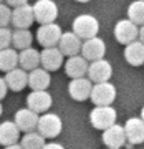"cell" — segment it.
I'll use <instances>...</instances> for the list:
<instances>
[{"mask_svg":"<svg viewBox=\"0 0 144 149\" xmlns=\"http://www.w3.org/2000/svg\"><path fill=\"white\" fill-rule=\"evenodd\" d=\"M128 20H131L138 27H143L144 25V2L143 0H134L133 3H129Z\"/></svg>","mask_w":144,"mask_h":149,"instance_id":"obj_27","label":"cell"},{"mask_svg":"<svg viewBox=\"0 0 144 149\" xmlns=\"http://www.w3.org/2000/svg\"><path fill=\"white\" fill-rule=\"evenodd\" d=\"M18 68L25 70L27 73L40 68V52L32 47L27 50H22L18 53Z\"/></svg>","mask_w":144,"mask_h":149,"instance_id":"obj_20","label":"cell"},{"mask_svg":"<svg viewBox=\"0 0 144 149\" xmlns=\"http://www.w3.org/2000/svg\"><path fill=\"white\" fill-rule=\"evenodd\" d=\"M63 129V123H61V118L55 113H45L40 116L38 119V126L37 131L42 134L45 139H53L56 136H60Z\"/></svg>","mask_w":144,"mask_h":149,"instance_id":"obj_3","label":"cell"},{"mask_svg":"<svg viewBox=\"0 0 144 149\" xmlns=\"http://www.w3.org/2000/svg\"><path fill=\"white\" fill-rule=\"evenodd\" d=\"M138 40L141 43H144V25H143V27H139V37H138Z\"/></svg>","mask_w":144,"mask_h":149,"instance_id":"obj_33","label":"cell"},{"mask_svg":"<svg viewBox=\"0 0 144 149\" xmlns=\"http://www.w3.org/2000/svg\"><path fill=\"white\" fill-rule=\"evenodd\" d=\"M20 141V129L17 128L13 121H3L0 123V144L7 148L12 144H18Z\"/></svg>","mask_w":144,"mask_h":149,"instance_id":"obj_21","label":"cell"},{"mask_svg":"<svg viewBox=\"0 0 144 149\" xmlns=\"http://www.w3.org/2000/svg\"><path fill=\"white\" fill-rule=\"evenodd\" d=\"M61 28L56 23H48V25H40L37 30V40L43 48H55L58 47L61 40Z\"/></svg>","mask_w":144,"mask_h":149,"instance_id":"obj_5","label":"cell"},{"mask_svg":"<svg viewBox=\"0 0 144 149\" xmlns=\"http://www.w3.org/2000/svg\"><path fill=\"white\" fill-rule=\"evenodd\" d=\"M43 149H65L60 143H47L43 146Z\"/></svg>","mask_w":144,"mask_h":149,"instance_id":"obj_32","label":"cell"},{"mask_svg":"<svg viewBox=\"0 0 144 149\" xmlns=\"http://www.w3.org/2000/svg\"><path fill=\"white\" fill-rule=\"evenodd\" d=\"M2 113H3V108H2V103H0V116H2Z\"/></svg>","mask_w":144,"mask_h":149,"instance_id":"obj_37","label":"cell"},{"mask_svg":"<svg viewBox=\"0 0 144 149\" xmlns=\"http://www.w3.org/2000/svg\"><path fill=\"white\" fill-rule=\"evenodd\" d=\"M90 98L95 103V106H111V103L116 100V88L109 81L93 85Z\"/></svg>","mask_w":144,"mask_h":149,"instance_id":"obj_7","label":"cell"},{"mask_svg":"<svg viewBox=\"0 0 144 149\" xmlns=\"http://www.w3.org/2000/svg\"><path fill=\"white\" fill-rule=\"evenodd\" d=\"M3 80H5L8 90L18 93V91L25 90V86H28V73L22 68H15L8 73H5Z\"/></svg>","mask_w":144,"mask_h":149,"instance_id":"obj_19","label":"cell"},{"mask_svg":"<svg viewBox=\"0 0 144 149\" xmlns=\"http://www.w3.org/2000/svg\"><path fill=\"white\" fill-rule=\"evenodd\" d=\"M33 15L35 22H38L40 25L55 23L58 17V5L53 0H37L33 3Z\"/></svg>","mask_w":144,"mask_h":149,"instance_id":"obj_4","label":"cell"},{"mask_svg":"<svg viewBox=\"0 0 144 149\" xmlns=\"http://www.w3.org/2000/svg\"><path fill=\"white\" fill-rule=\"evenodd\" d=\"M118 113L113 106H95L90 113V123L95 129L106 131L111 128L113 124H116Z\"/></svg>","mask_w":144,"mask_h":149,"instance_id":"obj_2","label":"cell"},{"mask_svg":"<svg viewBox=\"0 0 144 149\" xmlns=\"http://www.w3.org/2000/svg\"><path fill=\"white\" fill-rule=\"evenodd\" d=\"M12 30L8 27L7 28H0V50H5L10 48L12 45Z\"/></svg>","mask_w":144,"mask_h":149,"instance_id":"obj_29","label":"cell"},{"mask_svg":"<svg viewBox=\"0 0 144 149\" xmlns=\"http://www.w3.org/2000/svg\"><path fill=\"white\" fill-rule=\"evenodd\" d=\"M124 133L128 144H143L144 143V121L141 118H129L124 124Z\"/></svg>","mask_w":144,"mask_h":149,"instance_id":"obj_17","label":"cell"},{"mask_svg":"<svg viewBox=\"0 0 144 149\" xmlns=\"http://www.w3.org/2000/svg\"><path fill=\"white\" fill-rule=\"evenodd\" d=\"M33 35L30 30H15L12 33V47L15 50H27L32 47Z\"/></svg>","mask_w":144,"mask_h":149,"instance_id":"obj_25","label":"cell"},{"mask_svg":"<svg viewBox=\"0 0 144 149\" xmlns=\"http://www.w3.org/2000/svg\"><path fill=\"white\" fill-rule=\"evenodd\" d=\"M18 68V53L15 48H5L0 50V71L8 73L12 70Z\"/></svg>","mask_w":144,"mask_h":149,"instance_id":"obj_24","label":"cell"},{"mask_svg":"<svg viewBox=\"0 0 144 149\" xmlns=\"http://www.w3.org/2000/svg\"><path fill=\"white\" fill-rule=\"evenodd\" d=\"M88 66H90V61H86L81 55L70 56V58L65 61V73H66V76H70L71 80L85 78L86 74H88Z\"/></svg>","mask_w":144,"mask_h":149,"instance_id":"obj_16","label":"cell"},{"mask_svg":"<svg viewBox=\"0 0 144 149\" xmlns=\"http://www.w3.org/2000/svg\"><path fill=\"white\" fill-rule=\"evenodd\" d=\"M12 23V8L7 3H0V28H7Z\"/></svg>","mask_w":144,"mask_h":149,"instance_id":"obj_28","label":"cell"},{"mask_svg":"<svg viewBox=\"0 0 144 149\" xmlns=\"http://www.w3.org/2000/svg\"><path fill=\"white\" fill-rule=\"evenodd\" d=\"M3 2H5V0H0V3H3Z\"/></svg>","mask_w":144,"mask_h":149,"instance_id":"obj_38","label":"cell"},{"mask_svg":"<svg viewBox=\"0 0 144 149\" xmlns=\"http://www.w3.org/2000/svg\"><path fill=\"white\" fill-rule=\"evenodd\" d=\"M139 37V27L134 25L131 20L123 18L114 25V38L123 45H129V43L136 42Z\"/></svg>","mask_w":144,"mask_h":149,"instance_id":"obj_8","label":"cell"},{"mask_svg":"<svg viewBox=\"0 0 144 149\" xmlns=\"http://www.w3.org/2000/svg\"><path fill=\"white\" fill-rule=\"evenodd\" d=\"M76 2H80V3H86V2H91V0H76Z\"/></svg>","mask_w":144,"mask_h":149,"instance_id":"obj_36","label":"cell"},{"mask_svg":"<svg viewBox=\"0 0 144 149\" xmlns=\"http://www.w3.org/2000/svg\"><path fill=\"white\" fill-rule=\"evenodd\" d=\"M88 80L93 85L98 83H108L113 76V66L108 60H98V61H91L88 66Z\"/></svg>","mask_w":144,"mask_h":149,"instance_id":"obj_6","label":"cell"},{"mask_svg":"<svg viewBox=\"0 0 144 149\" xmlns=\"http://www.w3.org/2000/svg\"><path fill=\"white\" fill-rule=\"evenodd\" d=\"M99 32V22L98 18L93 15H88V13H83V15H78L73 20V33L80 40H90V38H95Z\"/></svg>","mask_w":144,"mask_h":149,"instance_id":"obj_1","label":"cell"},{"mask_svg":"<svg viewBox=\"0 0 144 149\" xmlns=\"http://www.w3.org/2000/svg\"><path fill=\"white\" fill-rule=\"evenodd\" d=\"M7 93H8V86H7L5 80L0 76V101H2V100L7 96Z\"/></svg>","mask_w":144,"mask_h":149,"instance_id":"obj_31","label":"cell"},{"mask_svg":"<svg viewBox=\"0 0 144 149\" xmlns=\"http://www.w3.org/2000/svg\"><path fill=\"white\" fill-rule=\"evenodd\" d=\"M93 90V83L88 78H76L71 80L68 85V93L75 101H86L91 96Z\"/></svg>","mask_w":144,"mask_h":149,"instance_id":"obj_18","label":"cell"},{"mask_svg":"<svg viewBox=\"0 0 144 149\" xmlns=\"http://www.w3.org/2000/svg\"><path fill=\"white\" fill-rule=\"evenodd\" d=\"M50 83H51V76L47 70L37 68L28 73V86L33 91H47Z\"/></svg>","mask_w":144,"mask_h":149,"instance_id":"obj_22","label":"cell"},{"mask_svg":"<svg viewBox=\"0 0 144 149\" xmlns=\"http://www.w3.org/2000/svg\"><path fill=\"white\" fill-rule=\"evenodd\" d=\"M3 149H23L20 146V144H12V146H7V148H3Z\"/></svg>","mask_w":144,"mask_h":149,"instance_id":"obj_34","label":"cell"},{"mask_svg":"<svg viewBox=\"0 0 144 149\" xmlns=\"http://www.w3.org/2000/svg\"><path fill=\"white\" fill-rule=\"evenodd\" d=\"M38 119H40V116H38L37 113H33L28 108H22V109H18L15 113L13 123L17 124V128L20 129V133L23 131V133L27 134V133H32V131L37 129Z\"/></svg>","mask_w":144,"mask_h":149,"instance_id":"obj_12","label":"cell"},{"mask_svg":"<svg viewBox=\"0 0 144 149\" xmlns=\"http://www.w3.org/2000/svg\"><path fill=\"white\" fill-rule=\"evenodd\" d=\"M40 65L43 70L50 71H56L58 68H61L63 65V55L58 50V47L55 48H43L40 52Z\"/></svg>","mask_w":144,"mask_h":149,"instance_id":"obj_14","label":"cell"},{"mask_svg":"<svg viewBox=\"0 0 144 149\" xmlns=\"http://www.w3.org/2000/svg\"><path fill=\"white\" fill-rule=\"evenodd\" d=\"M35 22L33 15V5H22L17 8H12V25L15 30H28Z\"/></svg>","mask_w":144,"mask_h":149,"instance_id":"obj_10","label":"cell"},{"mask_svg":"<svg viewBox=\"0 0 144 149\" xmlns=\"http://www.w3.org/2000/svg\"><path fill=\"white\" fill-rule=\"evenodd\" d=\"M45 138L38 131H32V133L23 134V138L20 139V146L23 149H43L45 146Z\"/></svg>","mask_w":144,"mask_h":149,"instance_id":"obj_26","label":"cell"},{"mask_svg":"<svg viewBox=\"0 0 144 149\" xmlns=\"http://www.w3.org/2000/svg\"><path fill=\"white\" fill-rule=\"evenodd\" d=\"M5 3L10 8H17V7H22V5H27L28 0H5Z\"/></svg>","mask_w":144,"mask_h":149,"instance_id":"obj_30","label":"cell"},{"mask_svg":"<svg viewBox=\"0 0 144 149\" xmlns=\"http://www.w3.org/2000/svg\"><path fill=\"white\" fill-rule=\"evenodd\" d=\"M143 2H144V0H143Z\"/></svg>","mask_w":144,"mask_h":149,"instance_id":"obj_39","label":"cell"},{"mask_svg":"<svg viewBox=\"0 0 144 149\" xmlns=\"http://www.w3.org/2000/svg\"><path fill=\"white\" fill-rule=\"evenodd\" d=\"M124 60L131 66L144 65V43L136 40V42L126 45V48H124Z\"/></svg>","mask_w":144,"mask_h":149,"instance_id":"obj_23","label":"cell"},{"mask_svg":"<svg viewBox=\"0 0 144 149\" xmlns=\"http://www.w3.org/2000/svg\"><path fill=\"white\" fill-rule=\"evenodd\" d=\"M104 53H106V43L103 42L99 37L90 38V40H85V42H83L81 56H83L86 61H98V60H103L104 58Z\"/></svg>","mask_w":144,"mask_h":149,"instance_id":"obj_9","label":"cell"},{"mask_svg":"<svg viewBox=\"0 0 144 149\" xmlns=\"http://www.w3.org/2000/svg\"><path fill=\"white\" fill-rule=\"evenodd\" d=\"M81 47H83V40L76 37L73 32H65L61 35V40L58 43V50L61 52L63 56H76L81 53Z\"/></svg>","mask_w":144,"mask_h":149,"instance_id":"obj_15","label":"cell"},{"mask_svg":"<svg viewBox=\"0 0 144 149\" xmlns=\"http://www.w3.org/2000/svg\"><path fill=\"white\" fill-rule=\"evenodd\" d=\"M103 143L106 144L108 149H121L124 144L128 143L124 126L121 124H113L111 128L103 131Z\"/></svg>","mask_w":144,"mask_h":149,"instance_id":"obj_13","label":"cell"},{"mask_svg":"<svg viewBox=\"0 0 144 149\" xmlns=\"http://www.w3.org/2000/svg\"><path fill=\"white\" fill-rule=\"evenodd\" d=\"M141 119L144 121V106H143V109H141Z\"/></svg>","mask_w":144,"mask_h":149,"instance_id":"obj_35","label":"cell"},{"mask_svg":"<svg viewBox=\"0 0 144 149\" xmlns=\"http://www.w3.org/2000/svg\"><path fill=\"white\" fill-rule=\"evenodd\" d=\"M51 104H53V98L48 91H32L27 96V108L37 114L40 113L45 114L51 108Z\"/></svg>","mask_w":144,"mask_h":149,"instance_id":"obj_11","label":"cell"}]
</instances>
